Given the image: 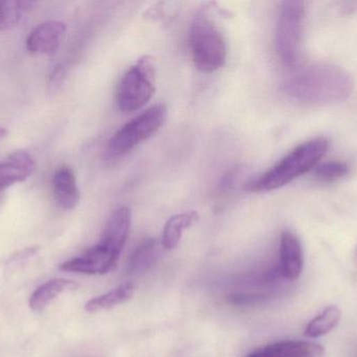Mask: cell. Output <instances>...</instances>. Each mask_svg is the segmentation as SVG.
Listing matches in <instances>:
<instances>
[{"label":"cell","instance_id":"5bb4252c","mask_svg":"<svg viewBox=\"0 0 357 357\" xmlns=\"http://www.w3.org/2000/svg\"><path fill=\"white\" fill-rule=\"evenodd\" d=\"M77 284L73 281L65 279H54L48 281L36 289L29 299V307L33 312H41L56 299L59 296L67 291L77 289Z\"/></svg>","mask_w":357,"mask_h":357},{"label":"cell","instance_id":"5b68a950","mask_svg":"<svg viewBox=\"0 0 357 357\" xmlns=\"http://www.w3.org/2000/svg\"><path fill=\"white\" fill-rule=\"evenodd\" d=\"M167 117L165 105L157 104L128 122L111 138L107 148L110 156H123L140 143L154 136L165 124Z\"/></svg>","mask_w":357,"mask_h":357},{"label":"cell","instance_id":"9c48e42d","mask_svg":"<svg viewBox=\"0 0 357 357\" xmlns=\"http://www.w3.org/2000/svg\"><path fill=\"white\" fill-rule=\"evenodd\" d=\"M36 169L33 157L25 151H15L0 163V197L6 189L25 182Z\"/></svg>","mask_w":357,"mask_h":357},{"label":"cell","instance_id":"e0dca14e","mask_svg":"<svg viewBox=\"0 0 357 357\" xmlns=\"http://www.w3.org/2000/svg\"><path fill=\"white\" fill-rule=\"evenodd\" d=\"M135 293V285L132 282L123 283L113 291L90 300L85 305L88 312H98L116 307L129 301Z\"/></svg>","mask_w":357,"mask_h":357},{"label":"cell","instance_id":"ba28073f","mask_svg":"<svg viewBox=\"0 0 357 357\" xmlns=\"http://www.w3.org/2000/svg\"><path fill=\"white\" fill-rule=\"evenodd\" d=\"M66 33V25L61 21H46L36 27L26 39V50L33 54H54Z\"/></svg>","mask_w":357,"mask_h":357},{"label":"cell","instance_id":"2e32d148","mask_svg":"<svg viewBox=\"0 0 357 357\" xmlns=\"http://www.w3.org/2000/svg\"><path fill=\"white\" fill-rule=\"evenodd\" d=\"M199 219V213L195 211L184 212L169 218L163 228L162 245L165 249H176L180 243L184 231L197 224Z\"/></svg>","mask_w":357,"mask_h":357},{"label":"cell","instance_id":"44dd1931","mask_svg":"<svg viewBox=\"0 0 357 357\" xmlns=\"http://www.w3.org/2000/svg\"><path fill=\"white\" fill-rule=\"evenodd\" d=\"M64 69L62 66H56L54 69V73L52 77V85H58V84L62 83L63 78H64Z\"/></svg>","mask_w":357,"mask_h":357},{"label":"cell","instance_id":"6da1fadb","mask_svg":"<svg viewBox=\"0 0 357 357\" xmlns=\"http://www.w3.org/2000/svg\"><path fill=\"white\" fill-rule=\"evenodd\" d=\"M282 89L289 98L297 102L327 105L349 98L354 89V81L342 67L318 63L287 79Z\"/></svg>","mask_w":357,"mask_h":357},{"label":"cell","instance_id":"52a82bcc","mask_svg":"<svg viewBox=\"0 0 357 357\" xmlns=\"http://www.w3.org/2000/svg\"><path fill=\"white\" fill-rule=\"evenodd\" d=\"M119 261V258L98 245L88 249L81 257L73 258L61 264L60 268L65 272H79L86 275L107 274Z\"/></svg>","mask_w":357,"mask_h":357},{"label":"cell","instance_id":"3957f363","mask_svg":"<svg viewBox=\"0 0 357 357\" xmlns=\"http://www.w3.org/2000/svg\"><path fill=\"white\" fill-rule=\"evenodd\" d=\"M190 50L195 67L203 73H213L226 63L228 50L224 34L206 10L193 18Z\"/></svg>","mask_w":357,"mask_h":357},{"label":"cell","instance_id":"4fadbf2b","mask_svg":"<svg viewBox=\"0 0 357 357\" xmlns=\"http://www.w3.org/2000/svg\"><path fill=\"white\" fill-rule=\"evenodd\" d=\"M257 357H324L322 346L312 342L287 341L256 350Z\"/></svg>","mask_w":357,"mask_h":357},{"label":"cell","instance_id":"ffe728a7","mask_svg":"<svg viewBox=\"0 0 357 357\" xmlns=\"http://www.w3.org/2000/svg\"><path fill=\"white\" fill-rule=\"evenodd\" d=\"M349 171V166L344 161H331L318 166L314 175L321 182H335L348 175Z\"/></svg>","mask_w":357,"mask_h":357},{"label":"cell","instance_id":"277c9868","mask_svg":"<svg viewBox=\"0 0 357 357\" xmlns=\"http://www.w3.org/2000/svg\"><path fill=\"white\" fill-rule=\"evenodd\" d=\"M154 61L151 57L139 59L123 75L117 90V104L121 111L131 113L148 104L155 94Z\"/></svg>","mask_w":357,"mask_h":357},{"label":"cell","instance_id":"9a60e30c","mask_svg":"<svg viewBox=\"0 0 357 357\" xmlns=\"http://www.w3.org/2000/svg\"><path fill=\"white\" fill-rule=\"evenodd\" d=\"M160 255V245L154 238H148L140 243L128 261V272L140 275L153 268Z\"/></svg>","mask_w":357,"mask_h":357},{"label":"cell","instance_id":"8992f818","mask_svg":"<svg viewBox=\"0 0 357 357\" xmlns=\"http://www.w3.org/2000/svg\"><path fill=\"white\" fill-rule=\"evenodd\" d=\"M305 3L298 0L283 1L277 20V54L284 64L297 63L305 20Z\"/></svg>","mask_w":357,"mask_h":357},{"label":"cell","instance_id":"7402d4cb","mask_svg":"<svg viewBox=\"0 0 357 357\" xmlns=\"http://www.w3.org/2000/svg\"><path fill=\"white\" fill-rule=\"evenodd\" d=\"M8 136V131L4 128L0 127V140H3L6 136Z\"/></svg>","mask_w":357,"mask_h":357},{"label":"cell","instance_id":"d6986e66","mask_svg":"<svg viewBox=\"0 0 357 357\" xmlns=\"http://www.w3.org/2000/svg\"><path fill=\"white\" fill-rule=\"evenodd\" d=\"M31 6V1L0 0V31L17 27Z\"/></svg>","mask_w":357,"mask_h":357},{"label":"cell","instance_id":"ac0fdd59","mask_svg":"<svg viewBox=\"0 0 357 357\" xmlns=\"http://www.w3.org/2000/svg\"><path fill=\"white\" fill-rule=\"evenodd\" d=\"M341 316V310L339 308L335 306L327 307L322 314L308 323L304 330V335L310 339H317L327 335L339 325Z\"/></svg>","mask_w":357,"mask_h":357},{"label":"cell","instance_id":"7c38bea8","mask_svg":"<svg viewBox=\"0 0 357 357\" xmlns=\"http://www.w3.org/2000/svg\"><path fill=\"white\" fill-rule=\"evenodd\" d=\"M52 184L54 197L61 207L73 210L79 205L81 196L77 188V177L70 167L63 166L59 168L54 173Z\"/></svg>","mask_w":357,"mask_h":357},{"label":"cell","instance_id":"30bf717a","mask_svg":"<svg viewBox=\"0 0 357 357\" xmlns=\"http://www.w3.org/2000/svg\"><path fill=\"white\" fill-rule=\"evenodd\" d=\"M131 228V211L126 207H119L109 218L100 245L119 258Z\"/></svg>","mask_w":357,"mask_h":357},{"label":"cell","instance_id":"7a4b0ae2","mask_svg":"<svg viewBox=\"0 0 357 357\" xmlns=\"http://www.w3.org/2000/svg\"><path fill=\"white\" fill-rule=\"evenodd\" d=\"M328 148L329 142L324 138H314L300 145L272 169L250 184V191L270 192L287 186L316 167Z\"/></svg>","mask_w":357,"mask_h":357},{"label":"cell","instance_id":"8fae6325","mask_svg":"<svg viewBox=\"0 0 357 357\" xmlns=\"http://www.w3.org/2000/svg\"><path fill=\"white\" fill-rule=\"evenodd\" d=\"M304 268V254L299 238L294 233L285 231L280 238L281 276L289 281L300 278Z\"/></svg>","mask_w":357,"mask_h":357}]
</instances>
